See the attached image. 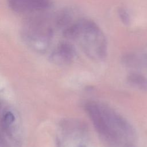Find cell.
<instances>
[{"instance_id":"6da1fadb","label":"cell","mask_w":147,"mask_h":147,"mask_svg":"<svg viewBox=\"0 0 147 147\" xmlns=\"http://www.w3.org/2000/svg\"><path fill=\"white\" fill-rule=\"evenodd\" d=\"M85 110L102 138L114 145L130 144L134 138L131 126L108 106L96 101L85 105Z\"/></svg>"},{"instance_id":"7a4b0ae2","label":"cell","mask_w":147,"mask_h":147,"mask_svg":"<svg viewBox=\"0 0 147 147\" xmlns=\"http://www.w3.org/2000/svg\"><path fill=\"white\" fill-rule=\"evenodd\" d=\"M64 37L77 44L90 59L101 60L107 52V42L101 28L93 21L87 18L71 20L63 28Z\"/></svg>"},{"instance_id":"3957f363","label":"cell","mask_w":147,"mask_h":147,"mask_svg":"<svg viewBox=\"0 0 147 147\" xmlns=\"http://www.w3.org/2000/svg\"><path fill=\"white\" fill-rule=\"evenodd\" d=\"M53 29L43 20L28 22L23 28L22 37L26 44L32 50L43 53L50 47L53 37Z\"/></svg>"},{"instance_id":"277c9868","label":"cell","mask_w":147,"mask_h":147,"mask_svg":"<svg viewBox=\"0 0 147 147\" xmlns=\"http://www.w3.org/2000/svg\"><path fill=\"white\" fill-rule=\"evenodd\" d=\"M9 7L18 13L44 11L51 6L50 0H6Z\"/></svg>"},{"instance_id":"5b68a950","label":"cell","mask_w":147,"mask_h":147,"mask_svg":"<svg viewBox=\"0 0 147 147\" xmlns=\"http://www.w3.org/2000/svg\"><path fill=\"white\" fill-rule=\"evenodd\" d=\"M76 56L74 45L69 41L59 42L50 55L51 61L58 65H66L71 63Z\"/></svg>"},{"instance_id":"8992f818","label":"cell","mask_w":147,"mask_h":147,"mask_svg":"<svg viewBox=\"0 0 147 147\" xmlns=\"http://www.w3.org/2000/svg\"><path fill=\"white\" fill-rule=\"evenodd\" d=\"M127 80L131 85L142 91H147V78L144 76L133 73L129 75Z\"/></svg>"},{"instance_id":"52a82bcc","label":"cell","mask_w":147,"mask_h":147,"mask_svg":"<svg viewBox=\"0 0 147 147\" xmlns=\"http://www.w3.org/2000/svg\"><path fill=\"white\" fill-rule=\"evenodd\" d=\"M119 16L121 18V20H122V21L125 23H128L129 22V16L127 15V13H126V11L124 10H120L119 11Z\"/></svg>"}]
</instances>
